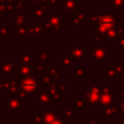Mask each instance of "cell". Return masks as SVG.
<instances>
[{
	"label": "cell",
	"mask_w": 124,
	"mask_h": 124,
	"mask_svg": "<svg viewBox=\"0 0 124 124\" xmlns=\"http://www.w3.org/2000/svg\"><path fill=\"white\" fill-rule=\"evenodd\" d=\"M91 60H102V61L108 60L107 48L104 47L103 44L96 43V45L93 47L92 52H91Z\"/></svg>",
	"instance_id": "obj_2"
},
{
	"label": "cell",
	"mask_w": 124,
	"mask_h": 124,
	"mask_svg": "<svg viewBox=\"0 0 124 124\" xmlns=\"http://www.w3.org/2000/svg\"><path fill=\"white\" fill-rule=\"evenodd\" d=\"M116 28V18L108 13H100L98 15V22L96 24V33L99 37L105 35L110 30Z\"/></svg>",
	"instance_id": "obj_1"
},
{
	"label": "cell",
	"mask_w": 124,
	"mask_h": 124,
	"mask_svg": "<svg viewBox=\"0 0 124 124\" xmlns=\"http://www.w3.org/2000/svg\"><path fill=\"white\" fill-rule=\"evenodd\" d=\"M69 52H72V55L75 58H82L85 56V50L80 45H78V46H75L73 49L69 50Z\"/></svg>",
	"instance_id": "obj_3"
},
{
	"label": "cell",
	"mask_w": 124,
	"mask_h": 124,
	"mask_svg": "<svg viewBox=\"0 0 124 124\" xmlns=\"http://www.w3.org/2000/svg\"><path fill=\"white\" fill-rule=\"evenodd\" d=\"M91 39H93V40H95V41H99V39H100V37L98 36V35H91Z\"/></svg>",
	"instance_id": "obj_12"
},
{
	"label": "cell",
	"mask_w": 124,
	"mask_h": 124,
	"mask_svg": "<svg viewBox=\"0 0 124 124\" xmlns=\"http://www.w3.org/2000/svg\"><path fill=\"white\" fill-rule=\"evenodd\" d=\"M100 38H102V39H110V40H112V39H118V36H117V34H116V32H115V29H113V30L108 31V32L106 33L105 35L101 36Z\"/></svg>",
	"instance_id": "obj_4"
},
{
	"label": "cell",
	"mask_w": 124,
	"mask_h": 124,
	"mask_svg": "<svg viewBox=\"0 0 124 124\" xmlns=\"http://www.w3.org/2000/svg\"><path fill=\"white\" fill-rule=\"evenodd\" d=\"M76 5H77V3L75 0H68L66 2V8H69V9H75Z\"/></svg>",
	"instance_id": "obj_8"
},
{
	"label": "cell",
	"mask_w": 124,
	"mask_h": 124,
	"mask_svg": "<svg viewBox=\"0 0 124 124\" xmlns=\"http://www.w3.org/2000/svg\"><path fill=\"white\" fill-rule=\"evenodd\" d=\"M115 32L118 36V38L123 37L124 36V26H120V27H116L115 28Z\"/></svg>",
	"instance_id": "obj_7"
},
{
	"label": "cell",
	"mask_w": 124,
	"mask_h": 124,
	"mask_svg": "<svg viewBox=\"0 0 124 124\" xmlns=\"http://www.w3.org/2000/svg\"><path fill=\"white\" fill-rule=\"evenodd\" d=\"M97 22H98V15L92 13V14H91V25H92V26H93V25H96Z\"/></svg>",
	"instance_id": "obj_10"
},
{
	"label": "cell",
	"mask_w": 124,
	"mask_h": 124,
	"mask_svg": "<svg viewBox=\"0 0 124 124\" xmlns=\"http://www.w3.org/2000/svg\"><path fill=\"white\" fill-rule=\"evenodd\" d=\"M110 78H114L115 77V75H116V69L114 68V67H112V66H108V71L106 72Z\"/></svg>",
	"instance_id": "obj_6"
},
{
	"label": "cell",
	"mask_w": 124,
	"mask_h": 124,
	"mask_svg": "<svg viewBox=\"0 0 124 124\" xmlns=\"http://www.w3.org/2000/svg\"><path fill=\"white\" fill-rule=\"evenodd\" d=\"M116 46L118 48H124V36L120 37L117 39V43H116Z\"/></svg>",
	"instance_id": "obj_9"
},
{
	"label": "cell",
	"mask_w": 124,
	"mask_h": 124,
	"mask_svg": "<svg viewBox=\"0 0 124 124\" xmlns=\"http://www.w3.org/2000/svg\"><path fill=\"white\" fill-rule=\"evenodd\" d=\"M111 4L113 8L124 9V0H111Z\"/></svg>",
	"instance_id": "obj_5"
},
{
	"label": "cell",
	"mask_w": 124,
	"mask_h": 124,
	"mask_svg": "<svg viewBox=\"0 0 124 124\" xmlns=\"http://www.w3.org/2000/svg\"><path fill=\"white\" fill-rule=\"evenodd\" d=\"M90 2H91L92 4H98V3H99V0H91Z\"/></svg>",
	"instance_id": "obj_13"
},
{
	"label": "cell",
	"mask_w": 124,
	"mask_h": 124,
	"mask_svg": "<svg viewBox=\"0 0 124 124\" xmlns=\"http://www.w3.org/2000/svg\"><path fill=\"white\" fill-rule=\"evenodd\" d=\"M117 67H116V72H118V73H120V74H124V66L121 64V62L120 61H117Z\"/></svg>",
	"instance_id": "obj_11"
}]
</instances>
